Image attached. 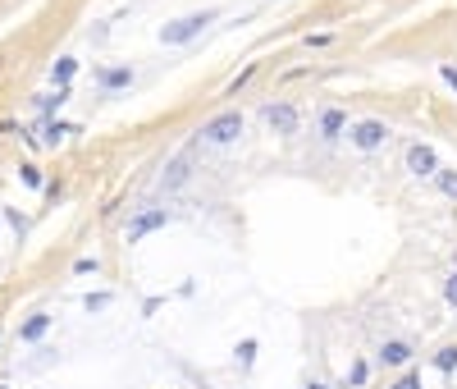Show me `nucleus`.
I'll return each instance as SVG.
<instances>
[{
  "label": "nucleus",
  "instance_id": "1",
  "mask_svg": "<svg viewBox=\"0 0 457 389\" xmlns=\"http://www.w3.org/2000/svg\"><path fill=\"white\" fill-rule=\"evenodd\" d=\"M206 23H215V10L183 14V19H174V23H165V28H160V42H165V46H183V42H192Z\"/></svg>",
  "mask_w": 457,
  "mask_h": 389
},
{
  "label": "nucleus",
  "instance_id": "2",
  "mask_svg": "<svg viewBox=\"0 0 457 389\" xmlns=\"http://www.w3.org/2000/svg\"><path fill=\"white\" fill-rule=\"evenodd\" d=\"M348 138H352V147H361V151H375V147L389 142V129H384L380 119H361V124L348 129Z\"/></svg>",
  "mask_w": 457,
  "mask_h": 389
},
{
  "label": "nucleus",
  "instance_id": "3",
  "mask_svg": "<svg viewBox=\"0 0 457 389\" xmlns=\"http://www.w3.org/2000/svg\"><path fill=\"white\" fill-rule=\"evenodd\" d=\"M238 133H242V115H238V110H224L219 119H210L206 129H201V138H206V142H233Z\"/></svg>",
  "mask_w": 457,
  "mask_h": 389
},
{
  "label": "nucleus",
  "instance_id": "4",
  "mask_svg": "<svg viewBox=\"0 0 457 389\" xmlns=\"http://www.w3.org/2000/svg\"><path fill=\"white\" fill-rule=\"evenodd\" d=\"M265 124L274 133H297V110L293 106H265Z\"/></svg>",
  "mask_w": 457,
  "mask_h": 389
},
{
  "label": "nucleus",
  "instance_id": "5",
  "mask_svg": "<svg viewBox=\"0 0 457 389\" xmlns=\"http://www.w3.org/2000/svg\"><path fill=\"white\" fill-rule=\"evenodd\" d=\"M165 220H169V211H165V206H160V211H142V215H138V220H133V224H128V238H133V243H138L142 233H151V229H160V224H165Z\"/></svg>",
  "mask_w": 457,
  "mask_h": 389
},
{
  "label": "nucleus",
  "instance_id": "6",
  "mask_svg": "<svg viewBox=\"0 0 457 389\" xmlns=\"http://www.w3.org/2000/svg\"><path fill=\"white\" fill-rule=\"evenodd\" d=\"M407 169H412V174H421V179H430L435 174V151H430V147H412V151H407Z\"/></svg>",
  "mask_w": 457,
  "mask_h": 389
},
{
  "label": "nucleus",
  "instance_id": "7",
  "mask_svg": "<svg viewBox=\"0 0 457 389\" xmlns=\"http://www.w3.org/2000/svg\"><path fill=\"white\" fill-rule=\"evenodd\" d=\"M343 124H348V115H343V110H325V115H320V133L338 138V133H343Z\"/></svg>",
  "mask_w": 457,
  "mask_h": 389
},
{
  "label": "nucleus",
  "instance_id": "8",
  "mask_svg": "<svg viewBox=\"0 0 457 389\" xmlns=\"http://www.w3.org/2000/svg\"><path fill=\"white\" fill-rule=\"evenodd\" d=\"M384 362H393V367H398V362H407V357H412V348L403 344V339H393V344H384Z\"/></svg>",
  "mask_w": 457,
  "mask_h": 389
},
{
  "label": "nucleus",
  "instance_id": "9",
  "mask_svg": "<svg viewBox=\"0 0 457 389\" xmlns=\"http://www.w3.org/2000/svg\"><path fill=\"white\" fill-rule=\"evenodd\" d=\"M101 83H106V88H128V83H133V69H106Z\"/></svg>",
  "mask_w": 457,
  "mask_h": 389
},
{
  "label": "nucleus",
  "instance_id": "10",
  "mask_svg": "<svg viewBox=\"0 0 457 389\" xmlns=\"http://www.w3.org/2000/svg\"><path fill=\"white\" fill-rule=\"evenodd\" d=\"M74 69H78V60H74V56H65V60H60V65H55V83L65 88L69 78H74Z\"/></svg>",
  "mask_w": 457,
  "mask_h": 389
},
{
  "label": "nucleus",
  "instance_id": "11",
  "mask_svg": "<svg viewBox=\"0 0 457 389\" xmlns=\"http://www.w3.org/2000/svg\"><path fill=\"white\" fill-rule=\"evenodd\" d=\"M183 179H188V165H183V160H174V165H169V174H165L160 183H165V188H178Z\"/></svg>",
  "mask_w": 457,
  "mask_h": 389
},
{
  "label": "nucleus",
  "instance_id": "12",
  "mask_svg": "<svg viewBox=\"0 0 457 389\" xmlns=\"http://www.w3.org/2000/svg\"><path fill=\"white\" fill-rule=\"evenodd\" d=\"M46 325H51V316H33V321L23 325V339H37V334H42Z\"/></svg>",
  "mask_w": 457,
  "mask_h": 389
},
{
  "label": "nucleus",
  "instance_id": "13",
  "mask_svg": "<svg viewBox=\"0 0 457 389\" xmlns=\"http://www.w3.org/2000/svg\"><path fill=\"white\" fill-rule=\"evenodd\" d=\"M439 367H444V371L457 367V348H444V353H439Z\"/></svg>",
  "mask_w": 457,
  "mask_h": 389
},
{
  "label": "nucleus",
  "instance_id": "14",
  "mask_svg": "<svg viewBox=\"0 0 457 389\" xmlns=\"http://www.w3.org/2000/svg\"><path fill=\"white\" fill-rule=\"evenodd\" d=\"M439 78H444L448 88H453V92H457V65H444V69H439Z\"/></svg>",
  "mask_w": 457,
  "mask_h": 389
},
{
  "label": "nucleus",
  "instance_id": "15",
  "mask_svg": "<svg viewBox=\"0 0 457 389\" xmlns=\"http://www.w3.org/2000/svg\"><path fill=\"white\" fill-rule=\"evenodd\" d=\"M439 183H444L448 197H457V174H439Z\"/></svg>",
  "mask_w": 457,
  "mask_h": 389
},
{
  "label": "nucleus",
  "instance_id": "16",
  "mask_svg": "<svg viewBox=\"0 0 457 389\" xmlns=\"http://www.w3.org/2000/svg\"><path fill=\"white\" fill-rule=\"evenodd\" d=\"M393 389H421V376H407V380H398Z\"/></svg>",
  "mask_w": 457,
  "mask_h": 389
},
{
  "label": "nucleus",
  "instance_id": "17",
  "mask_svg": "<svg viewBox=\"0 0 457 389\" xmlns=\"http://www.w3.org/2000/svg\"><path fill=\"white\" fill-rule=\"evenodd\" d=\"M444 298H448V302H453V307H457V275H453V279H448V289H444Z\"/></svg>",
  "mask_w": 457,
  "mask_h": 389
},
{
  "label": "nucleus",
  "instance_id": "18",
  "mask_svg": "<svg viewBox=\"0 0 457 389\" xmlns=\"http://www.w3.org/2000/svg\"><path fill=\"white\" fill-rule=\"evenodd\" d=\"M311 389H325V385H311Z\"/></svg>",
  "mask_w": 457,
  "mask_h": 389
}]
</instances>
